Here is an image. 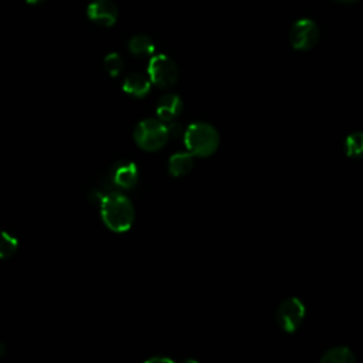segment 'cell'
Masks as SVG:
<instances>
[{"label":"cell","mask_w":363,"mask_h":363,"mask_svg":"<svg viewBox=\"0 0 363 363\" xmlns=\"http://www.w3.org/2000/svg\"><path fill=\"white\" fill-rule=\"evenodd\" d=\"M101 218L104 224L115 231H128L135 221V208L128 196L121 191H109L99 200Z\"/></svg>","instance_id":"1"},{"label":"cell","mask_w":363,"mask_h":363,"mask_svg":"<svg viewBox=\"0 0 363 363\" xmlns=\"http://www.w3.org/2000/svg\"><path fill=\"white\" fill-rule=\"evenodd\" d=\"M184 146L193 156L207 157L213 155L220 143L218 132L206 122H194L183 132Z\"/></svg>","instance_id":"2"},{"label":"cell","mask_w":363,"mask_h":363,"mask_svg":"<svg viewBox=\"0 0 363 363\" xmlns=\"http://www.w3.org/2000/svg\"><path fill=\"white\" fill-rule=\"evenodd\" d=\"M133 139L136 145L146 152L160 150L170 139L169 126L164 125V122L160 119H143L136 125L133 130Z\"/></svg>","instance_id":"3"},{"label":"cell","mask_w":363,"mask_h":363,"mask_svg":"<svg viewBox=\"0 0 363 363\" xmlns=\"http://www.w3.org/2000/svg\"><path fill=\"white\" fill-rule=\"evenodd\" d=\"M305 315H306V309H305L303 302L296 296H291V298L284 299L278 305L275 319H277L278 326L284 332L292 333V332L298 330V328L302 325Z\"/></svg>","instance_id":"4"},{"label":"cell","mask_w":363,"mask_h":363,"mask_svg":"<svg viewBox=\"0 0 363 363\" xmlns=\"http://www.w3.org/2000/svg\"><path fill=\"white\" fill-rule=\"evenodd\" d=\"M147 74L152 84H155L156 86L170 88L176 84L179 78V68L170 57L164 54H157L150 58L147 65Z\"/></svg>","instance_id":"5"},{"label":"cell","mask_w":363,"mask_h":363,"mask_svg":"<svg viewBox=\"0 0 363 363\" xmlns=\"http://www.w3.org/2000/svg\"><path fill=\"white\" fill-rule=\"evenodd\" d=\"M319 38L318 26L309 18H301L294 23L289 31V41L295 50H311Z\"/></svg>","instance_id":"6"},{"label":"cell","mask_w":363,"mask_h":363,"mask_svg":"<svg viewBox=\"0 0 363 363\" xmlns=\"http://www.w3.org/2000/svg\"><path fill=\"white\" fill-rule=\"evenodd\" d=\"M86 14L94 23L109 27L118 18V9L111 0H94L86 7Z\"/></svg>","instance_id":"7"},{"label":"cell","mask_w":363,"mask_h":363,"mask_svg":"<svg viewBox=\"0 0 363 363\" xmlns=\"http://www.w3.org/2000/svg\"><path fill=\"white\" fill-rule=\"evenodd\" d=\"M111 179L115 186L123 190H130L133 189L138 182H139V170L138 166L133 162L129 160H122L118 162L112 172H111Z\"/></svg>","instance_id":"8"},{"label":"cell","mask_w":363,"mask_h":363,"mask_svg":"<svg viewBox=\"0 0 363 363\" xmlns=\"http://www.w3.org/2000/svg\"><path fill=\"white\" fill-rule=\"evenodd\" d=\"M182 109H183L182 98L176 94H166V95L160 96L156 104L157 118L163 122L173 121L176 116L180 115Z\"/></svg>","instance_id":"9"},{"label":"cell","mask_w":363,"mask_h":363,"mask_svg":"<svg viewBox=\"0 0 363 363\" xmlns=\"http://www.w3.org/2000/svg\"><path fill=\"white\" fill-rule=\"evenodd\" d=\"M150 78L145 77L143 74H130L125 78L123 84H122V89L130 95V96H135V98H143L149 94L150 91Z\"/></svg>","instance_id":"10"},{"label":"cell","mask_w":363,"mask_h":363,"mask_svg":"<svg viewBox=\"0 0 363 363\" xmlns=\"http://www.w3.org/2000/svg\"><path fill=\"white\" fill-rule=\"evenodd\" d=\"M193 166H194V159L189 150L174 153L169 159V172L174 177L186 176L193 169Z\"/></svg>","instance_id":"11"},{"label":"cell","mask_w":363,"mask_h":363,"mask_svg":"<svg viewBox=\"0 0 363 363\" xmlns=\"http://www.w3.org/2000/svg\"><path fill=\"white\" fill-rule=\"evenodd\" d=\"M320 363H354L356 356L353 350L347 346H333L323 352L320 356Z\"/></svg>","instance_id":"12"},{"label":"cell","mask_w":363,"mask_h":363,"mask_svg":"<svg viewBox=\"0 0 363 363\" xmlns=\"http://www.w3.org/2000/svg\"><path fill=\"white\" fill-rule=\"evenodd\" d=\"M129 51L135 57H146L155 52V44L146 34H136L129 40Z\"/></svg>","instance_id":"13"},{"label":"cell","mask_w":363,"mask_h":363,"mask_svg":"<svg viewBox=\"0 0 363 363\" xmlns=\"http://www.w3.org/2000/svg\"><path fill=\"white\" fill-rule=\"evenodd\" d=\"M343 152L352 159H363V132H353L343 140Z\"/></svg>","instance_id":"14"},{"label":"cell","mask_w":363,"mask_h":363,"mask_svg":"<svg viewBox=\"0 0 363 363\" xmlns=\"http://www.w3.org/2000/svg\"><path fill=\"white\" fill-rule=\"evenodd\" d=\"M18 247V241L14 235L6 231H0V258L11 257Z\"/></svg>","instance_id":"15"},{"label":"cell","mask_w":363,"mask_h":363,"mask_svg":"<svg viewBox=\"0 0 363 363\" xmlns=\"http://www.w3.org/2000/svg\"><path fill=\"white\" fill-rule=\"evenodd\" d=\"M104 67L111 77H118L123 71L125 64L118 52H109L104 60Z\"/></svg>","instance_id":"16"},{"label":"cell","mask_w":363,"mask_h":363,"mask_svg":"<svg viewBox=\"0 0 363 363\" xmlns=\"http://www.w3.org/2000/svg\"><path fill=\"white\" fill-rule=\"evenodd\" d=\"M4 353H6V346L0 342V357H1Z\"/></svg>","instance_id":"17"},{"label":"cell","mask_w":363,"mask_h":363,"mask_svg":"<svg viewBox=\"0 0 363 363\" xmlns=\"http://www.w3.org/2000/svg\"><path fill=\"white\" fill-rule=\"evenodd\" d=\"M27 3H30V4H37V3H41V1H44V0H26Z\"/></svg>","instance_id":"18"},{"label":"cell","mask_w":363,"mask_h":363,"mask_svg":"<svg viewBox=\"0 0 363 363\" xmlns=\"http://www.w3.org/2000/svg\"><path fill=\"white\" fill-rule=\"evenodd\" d=\"M337 1H340V3H353L356 0H337Z\"/></svg>","instance_id":"19"},{"label":"cell","mask_w":363,"mask_h":363,"mask_svg":"<svg viewBox=\"0 0 363 363\" xmlns=\"http://www.w3.org/2000/svg\"><path fill=\"white\" fill-rule=\"evenodd\" d=\"M156 360H159V359H157V357H153V359H152V362H156ZM160 360H163V362H166V360H167V359H166V357H164V359H160Z\"/></svg>","instance_id":"20"}]
</instances>
